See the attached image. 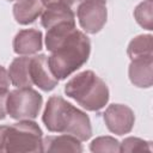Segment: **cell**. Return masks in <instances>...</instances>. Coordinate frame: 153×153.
Returning <instances> with one entry per match:
<instances>
[{
    "mask_svg": "<svg viewBox=\"0 0 153 153\" xmlns=\"http://www.w3.org/2000/svg\"><path fill=\"white\" fill-rule=\"evenodd\" d=\"M45 47L51 53L48 63L57 80L66 79L82 67L91 53L90 38L76 29H72Z\"/></svg>",
    "mask_w": 153,
    "mask_h": 153,
    "instance_id": "cell-1",
    "label": "cell"
},
{
    "mask_svg": "<svg viewBox=\"0 0 153 153\" xmlns=\"http://www.w3.org/2000/svg\"><path fill=\"white\" fill-rule=\"evenodd\" d=\"M42 121L49 131L69 134L80 141H86L92 135L88 116L60 96L48 99Z\"/></svg>",
    "mask_w": 153,
    "mask_h": 153,
    "instance_id": "cell-2",
    "label": "cell"
},
{
    "mask_svg": "<svg viewBox=\"0 0 153 153\" xmlns=\"http://www.w3.org/2000/svg\"><path fill=\"white\" fill-rule=\"evenodd\" d=\"M65 93L88 111H99L109 102V88L94 72L84 71L65 86Z\"/></svg>",
    "mask_w": 153,
    "mask_h": 153,
    "instance_id": "cell-3",
    "label": "cell"
},
{
    "mask_svg": "<svg viewBox=\"0 0 153 153\" xmlns=\"http://www.w3.org/2000/svg\"><path fill=\"white\" fill-rule=\"evenodd\" d=\"M42 130L30 120H20L12 126H0V153L42 152Z\"/></svg>",
    "mask_w": 153,
    "mask_h": 153,
    "instance_id": "cell-4",
    "label": "cell"
},
{
    "mask_svg": "<svg viewBox=\"0 0 153 153\" xmlns=\"http://www.w3.org/2000/svg\"><path fill=\"white\" fill-rule=\"evenodd\" d=\"M43 103L42 96L31 87L10 91L6 98V111L14 120H33L38 116Z\"/></svg>",
    "mask_w": 153,
    "mask_h": 153,
    "instance_id": "cell-5",
    "label": "cell"
},
{
    "mask_svg": "<svg viewBox=\"0 0 153 153\" xmlns=\"http://www.w3.org/2000/svg\"><path fill=\"white\" fill-rule=\"evenodd\" d=\"M75 8L79 24L87 33H97L105 25L108 11L104 1L85 0L79 2Z\"/></svg>",
    "mask_w": 153,
    "mask_h": 153,
    "instance_id": "cell-6",
    "label": "cell"
},
{
    "mask_svg": "<svg viewBox=\"0 0 153 153\" xmlns=\"http://www.w3.org/2000/svg\"><path fill=\"white\" fill-rule=\"evenodd\" d=\"M108 129L116 135H124L131 131L135 122L134 111L123 104H111L103 115Z\"/></svg>",
    "mask_w": 153,
    "mask_h": 153,
    "instance_id": "cell-7",
    "label": "cell"
},
{
    "mask_svg": "<svg viewBox=\"0 0 153 153\" xmlns=\"http://www.w3.org/2000/svg\"><path fill=\"white\" fill-rule=\"evenodd\" d=\"M29 72L32 84H35L45 92L54 90L59 82V80L54 76L53 72L50 71L48 57L44 54L31 57L29 65Z\"/></svg>",
    "mask_w": 153,
    "mask_h": 153,
    "instance_id": "cell-8",
    "label": "cell"
},
{
    "mask_svg": "<svg viewBox=\"0 0 153 153\" xmlns=\"http://www.w3.org/2000/svg\"><path fill=\"white\" fill-rule=\"evenodd\" d=\"M129 79L137 87L148 88L153 84V56L137 57L129 65Z\"/></svg>",
    "mask_w": 153,
    "mask_h": 153,
    "instance_id": "cell-9",
    "label": "cell"
},
{
    "mask_svg": "<svg viewBox=\"0 0 153 153\" xmlns=\"http://www.w3.org/2000/svg\"><path fill=\"white\" fill-rule=\"evenodd\" d=\"M43 35L37 29L20 30L13 39V50L18 55H31L42 50Z\"/></svg>",
    "mask_w": 153,
    "mask_h": 153,
    "instance_id": "cell-10",
    "label": "cell"
},
{
    "mask_svg": "<svg viewBox=\"0 0 153 153\" xmlns=\"http://www.w3.org/2000/svg\"><path fill=\"white\" fill-rule=\"evenodd\" d=\"M41 16H42L41 18L42 26L45 27L47 30L60 23H66V22L75 23V14L73 8L63 2H57L45 6Z\"/></svg>",
    "mask_w": 153,
    "mask_h": 153,
    "instance_id": "cell-11",
    "label": "cell"
},
{
    "mask_svg": "<svg viewBox=\"0 0 153 153\" xmlns=\"http://www.w3.org/2000/svg\"><path fill=\"white\" fill-rule=\"evenodd\" d=\"M42 152H82L80 140L73 135L63 134L47 136L42 140Z\"/></svg>",
    "mask_w": 153,
    "mask_h": 153,
    "instance_id": "cell-12",
    "label": "cell"
},
{
    "mask_svg": "<svg viewBox=\"0 0 153 153\" xmlns=\"http://www.w3.org/2000/svg\"><path fill=\"white\" fill-rule=\"evenodd\" d=\"M44 11L41 0H18L13 6V16L17 23L27 25L33 23Z\"/></svg>",
    "mask_w": 153,
    "mask_h": 153,
    "instance_id": "cell-13",
    "label": "cell"
},
{
    "mask_svg": "<svg viewBox=\"0 0 153 153\" xmlns=\"http://www.w3.org/2000/svg\"><path fill=\"white\" fill-rule=\"evenodd\" d=\"M31 57H27L26 55H23L20 57H16L8 68V76L10 81L13 86L17 88L22 87H31L32 80L29 72V65H30Z\"/></svg>",
    "mask_w": 153,
    "mask_h": 153,
    "instance_id": "cell-14",
    "label": "cell"
},
{
    "mask_svg": "<svg viewBox=\"0 0 153 153\" xmlns=\"http://www.w3.org/2000/svg\"><path fill=\"white\" fill-rule=\"evenodd\" d=\"M130 60L137 57L153 56V36L152 35H139L133 38L127 49Z\"/></svg>",
    "mask_w": 153,
    "mask_h": 153,
    "instance_id": "cell-15",
    "label": "cell"
},
{
    "mask_svg": "<svg viewBox=\"0 0 153 153\" xmlns=\"http://www.w3.org/2000/svg\"><path fill=\"white\" fill-rule=\"evenodd\" d=\"M153 2L152 0H146L139 4L134 10V17L139 25H141L143 29L153 30Z\"/></svg>",
    "mask_w": 153,
    "mask_h": 153,
    "instance_id": "cell-16",
    "label": "cell"
},
{
    "mask_svg": "<svg viewBox=\"0 0 153 153\" xmlns=\"http://www.w3.org/2000/svg\"><path fill=\"white\" fill-rule=\"evenodd\" d=\"M91 152H120V142L112 136H99L90 145Z\"/></svg>",
    "mask_w": 153,
    "mask_h": 153,
    "instance_id": "cell-17",
    "label": "cell"
},
{
    "mask_svg": "<svg viewBox=\"0 0 153 153\" xmlns=\"http://www.w3.org/2000/svg\"><path fill=\"white\" fill-rule=\"evenodd\" d=\"M151 142L139 137H127L120 143V152H151Z\"/></svg>",
    "mask_w": 153,
    "mask_h": 153,
    "instance_id": "cell-18",
    "label": "cell"
},
{
    "mask_svg": "<svg viewBox=\"0 0 153 153\" xmlns=\"http://www.w3.org/2000/svg\"><path fill=\"white\" fill-rule=\"evenodd\" d=\"M10 84H11V81H10L8 72L2 66H0V90H7L8 91Z\"/></svg>",
    "mask_w": 153,
    "mask_h": 153,
    "instance_id": "cell-19",
    "label": "cell"
},
{
    "mask_svg": "<svg viewBox=\"0 0 153 153\" xmlns=\"http://www.w3.org/2000/svg\"><path fill=\"white\" fill-rule=\"evenodd\" d=\"M7 90H0V120H4L7 115L6 111V98H7Z\"/></svg>",
    "mask_w": 153,
    "mask_h": 153,
    "instance_id": "cell-20",
    "label": "cell"
},
{
    "mask_svg": "<svg viewBox=\"0 0 153 153\" xmlns=\"http://www.w3.org/2000/svg\"><path fill=\"white\" fill-rule=\"evenodd\" d=\"M41 2L45 6H49V5H53V4H57V2H63L66 5H68L69 7L74 8V0H41Z\"/></svg>",
    "mask_w": 153,
    "mask_h": 153,
    "instance_id": "cell-21",
    "label": "cell"
},
{
    "mask_svg": "<svg viewBox=\"0 0 153 153\" xmlns=\"http://www.w3.org/2000/svg\"><path fill=\"white\" fill-rule=\"evenodd\" d=\"M81 1H85V0H74V7H76V5H78L79 2H81ZM100 1H104V2H106V0H100Z\"/></svg>",
    "mask_w": 153,
    "mask_h": 153,
    "instance_id": "cell-22",
    "label": "cell"
},
{
    "mask_svg": "<svg viewBox=\"0 0 153 153\" xmlns=\"http://www.w3.org/2000/svg\"><path fill=\"white\" fill-rule=\"evenodd\" d=\"M7 1H13V0H7Z\"/></svg>",
    "mask_w": 153,
    "mask_h": 153,
    "instance_id": "cell-23",
    "label": "cell"
}]
</instances>
